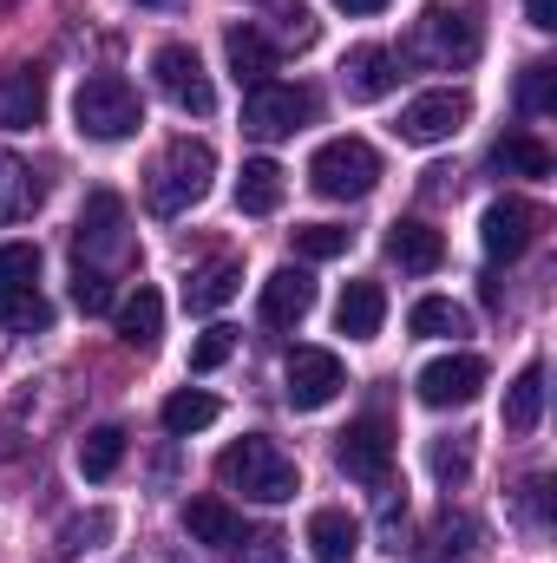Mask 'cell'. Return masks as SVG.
Here are the masks:
<instances>
[{
	"label": "cell",
	"mask_w": 557,
	"mask_h": 563,
	"mask_svg": "<svg viewBox=\"0 0 557 563\" xmlns=\"http://www.w3.org/2000/svg\"><path fill=\"white\" fill-rule=\"evenodd\" d=\"M210 177H217V151L204 139H171L164 157L151 164V184H144V203L157 217H184L190 203L210 197Z\"/></svg>",
	"instance_id": "obj_2"
},
{
	"label": "cell",
	"mask_w": 557,
	"mask_h": 563,
	"mask_svg": "<svg viewBox=\"0 0 557 563\" xmlns=\"http://www.w3.org/2000/svg\"><path fill=\"white\" fill-rule=\"evenodd\" d=\"M466 119H472V99L446 86V92H419L414 106L401 112V125H394V132H401L407 144H446V139H459V132H466Z\"/></svg>",
	"instance_id": "obj_11"
},
{
	"label": "cell",
	"mask_w": 557,
	"mask_h": 563,
	"mask_svg": "<svg viewBox=\"0 0 557 563\" xmlns=\"http://www.w3.org/2000/svg\"><path fill=\"white\" fill-rule=\"evenodd\" d=\"M433 472H439L446 485H459V478L472 472V452H466V445H433Z\"/></svg>",
	"instance_id": "obj_37"
},
{
	"label": "cell",
	"mask_w": 557,
	"mask_h": 563,
	"mask_svg": "<svg viewBox=\"0 0 557 563\" xmlns=\"http://www.w3.org/2000/svg\"><path fill=\"white\" fill-rule=\"evenodd\" d=\"M479 387H485V361L479 354H439V361L419 367V400L439 407V413L446 407H472Z\"/></svg>",
	"instance_id": "obj_12"
},
{
	"label": "cell",
	"mask_w": 557,
	"mask_h": 563,
	"mask_svg": "<svg viewBox=\"0 0 557 563\" xmlns=\"http://www.w3.org/2000/svg\"><path fill=\"white\" fill-rule=\"evenodd\" d=\"M144 7H171V0H144Z\"/></svg>",
	"instance_id": "obj_42"
},
{
	"label": "cell",
	"mask_w": 557,
	"mask_h": 563,
	"mask_svg": "<svg viewBox=\"0 0 557 563\" xmlns=\"http://www.w3.org/2000/svg\"><path fill=\"white\" fill-rule=\"evenodd\" d=\"M479 46H485V33H479V13L472 7H426L414 20V40L394 53L401 66L407 59H426V66H472L479 59Z\"/></svg>",
	"instance_id": "obj_4"
},
{
	"label": "cell",
	"mask_w": 557,
	"mask_h": 563,
	"mask_svg": "<svg viewBox=\"0 0 557 563\" xmlns=\"http://www.w3.org/2000/svg\"><path fill=\"white\" fill-rule=\"evenodd\" d=\"M217 478H223L230 492H243L250 505H288V498L302 492V472H295V459L282 452L276 439H263V432H243L237 445H223V459H217Z\"/></svg>",
	"instance_id": "obj_1"
},
{
	"label": "cell",
	"mask_w": 557,
	"mask_h": 563,
	"mask_svg": "<svg viewBox=\"0 0 557 563\" xmlns=\"http://www.w3.org/2000/svg\"><path fill=\"white\" fill-rule=\"evenodd\" d=\"M73 301H79V314H112V308H119V301H112V282H106L99 263H79V269H73Z\"/></svg>",
	"instance_id": "obj_33"
},
{
	"label": "cell",
	"mask_w": 557,
	"mask_h": 563,
	"mask_svg": "<svg viewBox=\"0 0 557 563\" xmlns=\"http://www.w3.org/2000/svg\"><path fill=\"white\" fill-rule=\"evenodd\" d=\"M308 184L328 203H354V197H368L381 184V151L368 139H328L308 157Z\"/></svg>",
	"instance_id": "obj_5"
},
{
	"label": "cell",
	"mask_w": 557,
	"mask_h": 563,
	"mask_svg": "<svg viewBox=\"0 0 557 563\" xmlns=\"http://www.w3.org/2000/svg\"><path fill=\"white\" fill-rule=\"evenodd\" d=\"M217 413H223V407H217L204 387H184V394H171V400H164V413H157V420H164L171 439H190V432H204Z\"/></svg>",
	"instance_id": "obj_29"
},
{
	"label": "cell",
	"mask_w": 557,
	"mask_h": 563,
	"mask_svg": "<svg viewBox=\"0 0 557 563\" xmlns=\"http://www.w3.org/2000/svg\"><path fill=\"white\" fill-rule=\"evenodd\" d=\"M230 354H237V328H204L197 347H190V374H210V367H223Z\"/></svg>",
	"instance_id": "obj_36"
},
{
	"label": "cell",
	"mask_w": 557,
	"mask_h": 563,
	"mask_svg": "<svg viewBox=\"0 0 557 563\" xmlns=\"http://www.w3.org/2000/svg\"><path fill=\"white\" fill-rule=\"evenodd\" d=\"M302 544H308L315 563H354L361 558V525H354L341 505H321V511L308 518V538H302Z\"/></svg>",
	"instance_id": "obj_18"
},
{
	"label": "cell",
	"mask_w": 557,
	"mask_h": 563,
	"mask_svg": "<svg viewBox=\"0 0 557 563\" xmlns=\"http://www.w3.org/2000/svg\"><path fill=\"white\" fill-rule=\"evenodd\" d=\"M223 53H230V79H237L243 92L276 73V40H270L263 26H230V33H223Z\"/></svg>",
	"instance_id": "obj_20"
},
{
	"label": "cell",
	"mask_w": 557,
	"mask_h": 563,
	"mask_svg": "<svg viewBox=\"0 0 557 563\" xmlns=\"http://www.w3.org/2000/svg\"><path fill=\"white\" fill-rule=\"evenodd\" d=\"M315 119V92L308 86H282V79H263V86H250L243 92V132L250 139H288V132H302Z\"/></svg>",
	"instance_id": "obj_6"
},
{
	"label": "cell",
	"mask_w": 557,
	"mask_h": 563,
	"mask_svg": "<svg viewBox=\"0 0 557 563\" xmlns=\"http://www.w3.org/2000/svg\"><path fill=\"white\" fill-rule=\"evenodd\" d=\"M237 288H243V263L217 256V263H204L197 276L184 282V308H190V314H217L223 301H237Z\"/></svg>",
	"instance_id": "obj_23"
},
{
	"label": "cell",
	"mask_w": 557,
	"mask_h": 563,
	"mask_svg": "<svg viewBox=\"0 0 557 563\" xmlns=\"http://www.w3.org/2000/svg\"><path fill=\"white\" fill-rule=\"evenodd\" d=\"M40 119H46V73L40 66L0 73V132H33Z\"/></svg>",
	"instance_id": "obj_15"
},
{
	"label": "cell",
	"mask_w": 557,
	"mask_h": 563,
	"mask_svg": "<svg viewBox=\"0 0 557 563\" xmlns=\"http://www.w3.org/2000/svg\"><path fill=\"white\" fill-rule=\"evenodd\" d=\"M276 20H282V46H315V13L308 7H288Z\"/></svg>",
	"instance_id": "obj_38"
},
{
	"label": "cell",
	"mask_w": 557,
	"mask_h": 563,
	"mask_svg": "<svg viewBox=\"0 0 557 563\" xmlns=\"http://www.w3.org/2000/svg\"><path fill=\"white\" fill-rule=\"evenodd\" d=\"M237 210L243 217H276L282 210V164L276 157H250L237 177Z\"/></svg>",
	"instance_id": "obj_25"
},
{
	"label": "cell",
	"mask_w": 557,
	"mask_h": 563,
	"mask_svg": "<svg viewBox=\"0 0 557 563\" xmlns=\"http://www.w3.org/2000/svg\"><path fill=\"white\" fill-rule=\"evenodd\" d=\"M538 413H545V367L532 361V367L505 387V432H512V439H525V432L538 426Z\"/></svg>",
	"instance_id": "obj_26"
},
{
	"label": "cell",
	"mask_w": 557,
	"mask_h": 563,
	"mask_svg": "<svg viewBox=\"0 0 557 563\" xmlns=\"http://www.w3.org/2000/svg\"><path fill=\"white\" fill-rule=\"evenodd\" d=\"M335 465L348 472V478H361V485H387V472H394V426L387 420H354L341 439H335Z\"/></svg>",
	"instance_id": "obj_10"
},
{
	"label": "cell",
	"mask_w": 557,
	"mask_h": 563,
	"mask_svg": "<svg viewBox=\"0 0 557 563\" xmlns=\"http://www.w3.org/2000/svg\"><path fill=\"white\" fill-rule=\"evenodd\" d=\"M492 164L512 170V177H551V151L532 139V132H512V139L492 144Z\"/></svg>",
	"instance_id": "obj_31"
},
{
	"label": "cell",
	"mask_w": 557,
	"mask_h": 563,
	"mask_svg": "<svg viewBox=\"0 0 557 563\" xmlns=\"http://www.w3.org/2000/svg\"><path fill=\"white\" fill-rule=\"evenodd\" d=\"M119 465H125V432H119V426H92V432L79 439V472L99 485V478H112Z\"/></svg>",
	"instance_id": "obj_30"
},
{
	"label": "cell",
	"mask_w": 557,
	"mask_h": 563,
	"mask_svg": "<svg viewBox=\"0 0 557 563\" xmlns=\"http://www.w3.org/2000/svg\"><path fill=\"white\" fill-rule=\"evenodd\" d=\"M308 308H315V276L282 263L276 276L263 282V321L270 328H295V321H308Z\"/></svg>",
	"instance_id": "obj_16"
},
{
	"label": "cell",
	"mask_w": 557,
	"mask_h": 563,
	"mask_svg": "<svg viewBox=\"0 0 557 563\" xmlns=\"http://www.w3.org/2000/svg\"><path fill=\"white\" fill-rule=\"evenodd\" d=\"M394 86H401L394 46H354V53L341 59V92H348L354 106H374V99H387Z\"/></svg>",
	"instance_id": "obj_14"
},
{
	"label": "cell",
	"mask_w": 557,
	"mask_h": 563,
	"mask_svg": "<svg viewBox=\"0 0 557 563\" xmlns=\"http://www.w3.org/2000/svg\"><path fill=\"white\" fill-rule=\"evenodd\" d=\"M538 230H545V210H538L532 197H499V203H485V217H479V243H485L492 263H518V256L538 243Z\"/></svg>",
	"instance_id": "obj_7"
},
{
	"label": "cell",
	"mask_w": 557,
	"mask_h": 563,
	"mask_svg": "<svg viewBox=\"0 0 557 563\" xmlns=\"http://www.w3.org/2000/svg\"><path fill=\"white\" fill-rule=\"evenodd\" d=\"M557 106V73L551 66H525V79H518V112L525 119H545Z\"/></svg>",
	"instance_id": "obj_34"
},
{
	"label": "cell",
	"mask_w": 557,
	"mask_h": 563,
	"mask_svg": "<svg viewBox=\"0 0 557 563\" xmlns=\"http://www.w3.org/2000/svg\"><path fill=\"white\" fill-rule=\"evenodd\" d=\"M295 256L302 263H335V256H348V230L341 223H302L295 230Z\"/></svg>",
	"instance_id": "obj_32"
},
{
	"label": "cell",
	"mask_w": 557,
	"mask_h": 563,
	"mask_svg": "<svg viewBox=\"0 0 557 563\" xmlns=\"http://www.w3.org/2000/svg\"><path fill=\"white\" fill-rule=\"evenodd\" d=\"M0 328L7 334H46L53 328V301L40 288H0Z\"/></svg>",
	"instance_id": "obj_28"
},
{
	"label": "cell",
	"mask_w": 557,
	"mask_h": 563,
	"mask_svg": "<svg viewBox=\"0 0 557 563\" xmlns=\"http://www.w3.org/2000/svg\"><path fill=\"white\" fill-rule=\"evenodd\" d=\"M46 203V184L33 177V164H20L13 151H0V223H20Z\"/></svg>",
	"instance_id": "obj_24"
},
{
	"label": "cell",
	"mask_w": 557,
	"mask_h": 563,
	"mask_svg": "<svg viewBox=\"0 0 557 563\" xmlns=\"http://www.w3.org/2000/svg\"><path fill=\"white\" fill-rule=\"evenodd\" d=\"M341 387H348V374H341V354H328V347H295L282 361V394L295 413H321Z\"/></svg>",
	"instance_id": "obj_8"
},
{
	"label": "cell",
	"mask_w": 557,
	"mask_h": 563,
	"mask_svg": "<svg viewBox=\"0 0 557 563\" xmlns=\"http://www.w3.org/2000/svg\"><path fill=\"white\" fill-rule=\"evenodd\" d=\"M407 328H414L419 341H459L472 321H466V308H459V301H446V295H419L414 314H407Z\"/></svg>",
	"instance_id": "obj_27"
},
{
	"label": "cell",
	"mask_w": 557,
	"mask_h": 563,
	"mask_svg": "<svg viewBox=\"0 0 557 563\" xmlns=\"http://www.w3.org/2000/svg\"><path fill=\"white\" fill-rule=\"evenodd\" d=\"M73 125H79V139H92V144L132 139V132L144 125L139 86L119 79V73H92V79H79V92H73Z\"/></svg>",
	"instance_id": "obj_3"
},
{
	"label": "cell",
	"mask_w": 557,
	"mask_h": 563,
	"mask_svg": "<svg viewBox=\"0 0 557 563\" xmlns=\"http://www.w3.org/2000/svg\"><path fill=\"white\" fill-rule=\"evenodd\" d=\"M151 79H157V92L177 106V112H197V119H210L217 112V92H210V79H204V59L190 53V46H157L151 53Z\"/></svg>",
	"instance_id": "obj_9"
},
{
	"label": "cell",
	"mask_w": 557,
	"mask_h": 563,
	"mask_svg": "<svg viewBox=\"0 0 557 563\" xmlns=\"http://www.w3.org/2000/svg\"><path fill=\"white\" fill-rule=\"evenodd\" d=\"M387 256H394L407 276H433V269L446 263V236H439L433 223H419V217H401V223L387 230Z\"/></svg>",
	"instance_id": "obj_19"
},
{
	"label": "cell",
	"mask_w": 557,
	"mask_h": 563,
	"mask_svg": "<svg viewBox=\"0 0 557 563\" xmlns=\"http://www.w3.org/2000/svg\"><path fill=\"white\" fill-rule=\"evenodd\" d=\"M40 282V250L33 243H0V288H33Z\"/></svg>",
	"instance_id": "obj_35"
},
{
	"label": "cell",
	"mask_w": 557,
	"mask_h": 563,
	"mask_svg": "<svg viewBox=\"0 0 557 563\" xmlns=\"http://www.w3.org/2000/svg\"><path fill=\"white\" fill-rule=\"evenodd\" d=\"M132 250V236H125V197L119 190H92L86 197V210H79V263H92V256H125Z\"/></svg>",
	"instance_id": "obj_13"
},
{
	"label": "cell",
	"mask_w": 557,
	"mask_h": 563,
	"mask_svg": "<svg viewBox=\"0 0 557 563\" xmlns=\"http://www.w3.org/2000/svg\"><path fill=\"white\" fill-rule=\"evenodd\" d=\"M381 321H387V295H381V282H348L341 301H335V328H341L348 341H374Z\"/></svg>",
	"instance_id": "obj_22"
},
{
	"label": "cell",
	"mask_w": 557,
	"mask_h": 563,
	"mask_svg": "<svg viewBox=\"0 0 557 563\" xmlns=\"http://www.w3.org/2000/svg\"><path fill=\"white\" fill-rule=\"evenodd\" d=\"M112 518H92V525H66V551H86V538H106Z\"/></svg>",
	"instance_id": "obj_39"
},
{
	"label": "cell",
	"mask_w": 557,
	"mask_h": 563,
	"mask_svg": "<svg viewBox=\"0 0 557 563\" xmlns=\"http://www.w3.org/2000/svg\"><path fill=\"white\" fill-rule=\"evenodd\" d=\"M525 13H532L538 33H557V0H525Z\"/></svg>",
	"instance_id": "obj_40"
},
{
	"label": "cell",
	"mask_w": 557,
	"mask_h": 563,
	"mask_svg": "<svg viewBox=\"0 0 557 563\" xmlns=\"http://www.w3.org/2000/svg\"><path fill=\"white\" fill-rule=\"evenodd\" d=\"M184 531H190V544L223 551V544H237V538H243V518H237V505H230V498L197 492V498H184Z\"/></svg>",
	"instance_id": "obj_17"
},
{
	"label": "cell",
	"mask_w": 557,
	"mask_h": 563,
	"mask_svg": "<svg viewBox=\"0 0 557 563\" xmlns=\"http://www.w3.org/2000/svg\"><path fill=\"white\" fill-rule=\"evenodd\" d=\"M335 7H341V13H381L387 0H335Z\"/></svg>",
	"instance_id": "obj_41"
},
{
	"label": "cell",
	"mask_w": 557,
	"mask_h": 563,
	"mask_svg": "<svg viewBox=\"0 0 557 563\" xmlns=\"http://www.w3.org/2000/svg\"><path fill=\"white\" fill-rule=\"evenodd\" d=\"M112 314H119V341H125V347H139V354L157 347V334H164V295H157L151 282H139Z\"/></svg>",
	"instance_id": "obj_21"
}]
</instances>
